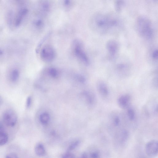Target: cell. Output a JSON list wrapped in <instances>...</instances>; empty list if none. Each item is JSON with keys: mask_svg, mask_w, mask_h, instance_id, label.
<instances>
[{"mask_svg": "<svg viewBox=\"0 0 158 158\" xmlns=\"http://www.w3.org/2000/svg\"><path fill=\"white\" fill-rule=\"evenodd\" d=\"M91 22L94 31L101 34L115 31L119 29L121 25L120 20L117 17L103 13L95 15Z\"/></svg>", "mask_w": 158, "mask_h": 158, "instance_id": "obj_1", "label": "cell"}, {"mask_svg": "<svg viewBox=\"0 0 158 158\" xmlns=\"http://www.w3.org/2000/svg\"><path fill=\"white\" fill-rule=\"evenodd\" d=\"M136 29L139 35L144 39H151L153 35L152 24L147 17L139 16L136 22Z\"/></svg>", "mask_w": 158, "mask_h": 158, "instance_id": "obj_2", "label": "cell"}, {"mask_svg": "<svg viewBox=\"0 0 158 158\" xmlns=\"http://www.w3.org/2000/svg\"><path fill=\"white\" fill-rule=\"evenodd\" d=\"M82 47V43L79 40H76L73 42V50L74 54L83 63L88 65L89 60Z\"/></svg>", "mask_w": 158, "mask_h": 158, "instance_id": "obj_3", "label": "cell"}, {"mask_svg": "<svg viewBox=\"0 0 158 158\" xmlns=\"http://www.w3.org/2000/svg\"><path fill=\"white\" fill-rule=\"evenodd\" d=\"M2 118L4 123L7 126L11 127L16 125L18 120L16 113L11 109H8L4 111Z\"/></svg>", "mask_w": 158, "mask_h": 158, "instance_id": "obj_4", "label": "cell"}, {"mask_svg": "<svg viewBox=\"0 0 158 158\" xmlns=\"http://www.w3.org/2000/svg\"><path fill=\"white\" fill-rule=\"evenodd\" d=\"M55 52L51 46L46 45L41 50L40 57L44 61L46 62L52 61L55 57Z\"/></svg>", "mask_w": 158, "mask_h": 158, "instance_id": "obj_5", "label": "cell"}, {"mask_svg": "<svg viewBox=\"0 0 158 158\" xmlns=\"http://www.w3.org/2000/svg\"><path fill=\"white\" fill-rule=\"evenodd\" d=\"M145 152L149 157L156 156L158 152V143L157 140L154 139L148 142L145 146Z\"/></svg>", "mask_w": 158, "mask_h": 158, "instance_id": "obj_6", "label": "cell"}, {"mask_svg": "<svg viewBox=\"0 0 158 158\" xmlns=\"http://www.w3.org/2000/svg\"><path fill=\"white\" fill-rule=\"evenodd\" d=\"M129 137L128 131L126 129H123L116 134L114 137V141L117 146H123L128 141Z\"/></svg>", "mask_w": 158, "mask_h": 158, "instance_id": "obj_7", "label": "cell"}, {"mask_svg": "<svg viewBox=\"0 0 158 158\" xmlns=\"http://www.w3.org/2000/svg\"><path fill=\"white\" fill-rule=\"evenodd\" d=\"M106 48L109 56L111 58H114L115 57L118 52V44L115 40H110L106 43Z\"/></svg>", "mask_w": 158, "mask_h": 158, "instance_id": "obj_8", "label": "cell"}, {"mask_svg": "<svg viewBox=\"0 0 158 158\" xmlns=\"http://www.w3.org/2000/svg\"><path fill=\"white\" fill-rule=\"evenodd\" d=\"M131 100L130 96L127 94H123L120 96L117 100L118 106L121 108H125L128 105Z\"/></svg>", "mask_w": 158, "mask_h": 158, "instance_id": "obj_9", "label": "cell"}, {"mask_svg": "<svg viewBox=\"0 0 158 158\" xmlns=\"http://www.w3.org/2000/svg\"><path fill=\"white\" fill-rule=\"evenodd\" d=\"M28 12V10L26 8H23L19 10L16 17L15 22V25L16 27L20 25Z\"/></svg>", "mask_w": 158, "mask_h": 158, "instance_id": "obj_10", "label": "cell"}, {"mask_svg": "<svg viewBox=\"0 0 158 158\" xmlns=\"http://www.w3.org/2000/svg\"><path fill=\"white\" fill-rule=\"evenodd\" d=\"M97 88L99 92L101 95L104 97L107 96L108 95V89L105 83L102 81L99 82L98 84Z\"/></svg>", "mask_w": 158, "mask_h": 158, "instance_id": "obj_11", "label": "cell"}, {"mask_svg": "<svg viewBox=\"0 0 158 158\" xmlns=\"http://www.w3.org/2000/svg\"><path fill=\"white\" fill-rule=\"evenodd\" d=\"M20 75V72L18 69H12L9 74L10 81L13 83L16 82L19 78Z\"/></svg>", "mask_w": 158, "mask_h": 158, "instance_id": "obj_12", "label": "cell"}, {"mask_svg": "<svg viewBox=\"0 0 158 158\" xmlns=\"http://www.w3.org/2000/svg\"><path fill=\"white\" fill-rule=\"evenodd\" d=\"M35 152L39 156H43L45 154L46 150L44 146L40 143L36 144L35 148Z\"/></svg>", "mask_w": 158, "mask_h": 158, "instance_id": "obj_13", "label": "cell"}, {"mask_svg": "<svg viewBox=\"0 0 158 158\" xmlns=\"http://www.w3.org/2000/svg\"><path fill=\"white\" fill-rule=\"evenodd\" d=\"M88 158H101V154L100 151L97 149H91L87 152Z\"/></svg>", "mask_w": 158, "mask_h": 158, "instance_id": "obj_14", "label": "cell"}, {"mask_svg": "<svg viewBox=\"0 0 158 158\" xmlns=\"http://www.w3.org/2000/svg\"><path fill=\"white\" fill-rule=\"evenodd\" d=\"M8 137L7 133L4 131L0 132V146L6 144L8 142Z\"/></svg>", "mask_w": 158, "mask_h": 158, "instance_id": "obj_15", "label": "cell"}, {"mask_svg": "<svg viewBox=\"0 0 158 158\" xmlns=\"http://www.w3.org/2000/svg\"><path fill=\"white\" fill-rule=\"evenodd\" d=\"M40 122L43 124H47L50 120V116L47 113L44 112L41 114L39 117Z\"/></svg>", "mask_w": 158, "mask_h": 158, "instance_id": "obj_16", "label": "cell"}, {"mask_svg": "<svg viewBox=\"0 0 158 158\" xmlns=\"http://www.w3.org/2000/svg\"><path fill=\"white\" fill-rule=\"evenodd\" d=\"M83 94L87 102L89 104L91 105L93 104L94 101V98L92 94L88 92H85L83 93Z\"/></svg>", "mask_w": 158, "mask_h": 158, "instance_id": "obj_17", "label": "cell"}, {"mask_svg": "<svg viewBox=\"0 0 158 158\" xmlns=\"http://www.w3.org/2000/svg\"><path fill=\"white\" fill-rule=\"evenodd\" d=\"M115 8L118 12H120L122 10L124 5L123 1H116L115 3Z\"/></svg>", "mask_w": 158, "mask_h": 158, "instance_id": "obj_18", "label": "cell"}, {"mask_svg": "<svg viewBox=\"0 0 158 158\" xmlns=\"http://www.w3.org/2000/svg\"><path fill=\"white\" fill-rule=\"evenodd\" d=\"M127 114L129 119L131 121H133L135 119V111L133 109L129 108L128 109Z\"/></svg>", "mask_w": 158, "mask_h": 158, "instance_id": "obj_19", "label": "cell"}, {"mask_svg": "<svg viewBox=\"0 0 158 158\" xmlns=\"http://www.w3.org/2000/svg\"><path fill=\"white\" fill-rule=\"evenodd\" d=\"M80 143L79 141L77 140L72 143L68 148V152H70L75 149L79 145Z\"/></svg>", "mask_w": 158, "mask_h": 158, "instance_id": "obj_20", "label": "cell"}, {"mask_svg": "<svg viewBox=\"0 0 158 158\" xmlns=\"http://www.w3.org/2000/svg\"><path fill=\"white\" fill-rule=\"evenodd\" d=\"M48 71L49 75L52 77H56L58 75L57 71L55 68H49Z\"/></svg>", "mask_w": 158, "mask_h": 158, "instance_id": "obj_21", "label": "cell"}, {"mask_svg": "<svg viewBox=\"0 0 158 158\" xmlns=\"http://www.w3.org/2000/svg\"><path fill=\"white\" fill-rule=\"evenodd\" d=\"M35 26L37 28L42 27L43 25V21L40 19H38L35 21L34 23Z\"/></svg>", "mask_w": 158, "mask_h": 158, "instance_id": "obj_22", "label": "cell"}, {"mask_svg": "<svg viewBox=\"0 0 158 158\" xmlns=\"http://www.w3.org/2000/svg\"><path fill=\"white\" fill-rule=\"evenodd\" d=\"M62 158H77L73 153L70 152H67L62 156Z\"/></svg>", "mask_w": 158, "mask_h": 158, "instance_id": "obj_23", "label": "cell"}, {"mask_svg": "<svg viewBox=\"0 0 158 158\" xmlns=\"http://www.w3.org/2000/svg\"><path fill=\"white\" fill-rule=\"evenodd\" d=\"M151 56L152 59L154 60L157 59L158 51L157 49H155L152 51L151 54Z\"/></svg>", "mask_w": 158, "mask_h": 158, "instance_id": "obj_24", "label": "cell"}, {"mask_svg": "<svg viewBox=\"0 0 158 158\" xmlns=\"http://www.w3.org/2000/svg\"><path fill=\"white\" fill-rule=\"evenodd\" d=\"M32 98L31 97L28 96L27 98L26 101V106L27 108H29L31 105Z\"/></svg>", "mask_w": 158, "mask_h": 158, "instance_id": "obj_25", "label": "cell"}, {"mask_svg": "<svg viewBox=\"0 0 158 158\" xmlns=\"http://www.w3.org/2000/svg\"><path fill=\"white\" fill-rule=\"evenodd\" d=\"M42 9L45 11L48 10L49 8V3L46 2H43L42 4Z\"/></svg>", "mask_w": 158, "mask_h": 158, "instance_id": "obj_26", "label": "cell"}, {"mask_svg": "<svg viewBox=\"0 0 158 158\" xmlns=\"http://www.w3.org/2000/svg\"><path fill=\"white\" fill-rule=\"evenodd\" d=\"M120 122L119 118L118 116H116L114 119V124L115 126L118 127L119 125Z\"/></svg>", "mask_w": 158, "mask_h": 158, "instance_id": "obj_27", "label": "cell"}, {"mask_svg": "<svg viewBox=\"0 0 158 158\" xmlns=\"http://www.w3.org/2000/svg\"><path fill=\"white\" fill-rule=\"evenodd\" d=\"M5 158H19L18 155L14 153H10L7 154Z\"/></svg>", "mask_w": 158, "mask_h": 158, "instance_id": "obj_28", "label": "cell"}, {"mask_svg": "<svg viewBox=\"0 0 158 158\" xmlns=\"http://www.w3.org/2000/svg\"><path fill=\"white\" fill-rule=\"evenodd\" d=\"M77 78L79 81L82 82H84L85 81V78L82 76L80 75L77 76Z\"/></svg>", "mask_w": 158, "mask_h": 158, "instance_id": "obj_29", "label": "cell"}, {"mask_svg": "<svg viewBox=\"0 0 158 158\" xmlns=\"http://www.w3.org/2000/svg\"><path fill=\"white\" fill-rule=\"evenodd\" d=\"M64 5L66 6L70 5L71 4V1L70 0H64Z\"/></svg>", "mask_w": 158, "mask_h": 158, "instance_id": "obj_30", "label": "cell"}, {"mask_svg": "<svg viewBox=\"0 0 158 158\" xmlns=\"http://www.w3.org/2000/svg\"><path fill=\"white\" fill-rule=\"evenodd\" d=\"M4 131H5V128L3 125L0 123V132Z\"/></svg>", "mask_w": 158, "mask_h": 158, "instance_id": "obj_31", "label": "cell"}, {"mask_svg": "<svg viewBox=\"0 0 158 158\" xmlns=\"http://www.w3.org/2000/svg\"><path fill=\"white\" fill-rule=\"evenodd\" d=\"M3 102V99L1 95H0V106L2 105Z\"/></svg>", "mask_w": 158, "mask_h": 158, "instance_id": "obj_32", "label": "cell"}, {"mask_svg": "<svg viewBox=\"0 0 158 158\" xmlns=\"http://www.w3.org/2000/svg\"><path fill=\"white\" fill-rule=\"evenodd\" d=\"M3 54V52L1 49H0V56Z\"/></svg>", "mask_w": 158, "mask_h": 158, "instance_id": "obj_33", "label": "cell"}, {"mask_svg": "<svg viewBox=\"0 0 158 158\" xmlns=\"http://www.w3.org/2000/svg\"><path fill=\"white\" fill-rule=\"evenodd\" d=\"M138 158H148L147 157H144V156H143V157L142 156V157H139Z\"/></svg>", "mask_w": 158, "mask_h": 158, "instance_id": "obj_34", "label": "cell"}]
</instances>
